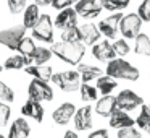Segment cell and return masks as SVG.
Returning <instances> with one entry per match:
<instances>
[{
  "mask_svg": "<svg viewBox=\"0 0 150 138\" xmlns=\"http://www.w3.org/2000/svg\"><path fill=\"white\" fill-rule=\"evenodd\" d=\"M149 107H150V106H149Z\"/></svg>",
  "mask_w": 150,
  "mask_h": 138,
  "instance_id": "cell-45",
  "label": "cell"
},
{
  "mask_svg": "<svg viewBox=\"0 0 150 138\" xmlns=\"http://www.w3.org/2000/svg\"><path fill=\"white\" fill-rule=\"evenodd\" d=\"M78 72L81 75L82 83H89L92 80H97L100 75H103L100 67H95V65H89V63H78Z\"/></svg>",
  "mask_w": 150,
  "mask_h": 138,
  "instance_id": "cell-21",
  "label": "cell"
},
{
  "mask_svg": "<svg viewBox=\"0 0 150 138\" xmlns=\"http://www.w3.org/2000/svg\"><path fill=\"white\" fill-rule=\"evenodd\" d=\"M79 93H81V99H82L84 102L97 101V96H98L97 88L91 86L89 83H81V86H79Z\"/></svg>",
  "mask_w": 150,
  "mask_h": 138,
  "instance_id": "cell-28",
  "label": "cell"
},
{
  "mask_svg": "<svg viewBox=\"0 0 150 138\" xmlns=\"http://www.w3.org/2000/svg\"><path fill=\"white\" fill-rule=\"evenodd\" d=\"M21 114L24 117H31L36 122H42L44 119V107L39 101H34V99H28L26 102L21 107Z\"/></svg>",
  "mask_w": 150,
  "mask_h": 138,
  "instance_id": "cell-17",
  "label": "cell"
},
{
  "mask_svg": "<svg viewBox=\"0 0 150 138\" xmlns=\"http://www.w3.org/2000/svg\"><path fill=\"white\" fill-rule=\"evenodd\" d=\"M136 13L139 15V18L144 23H150V0H142Z\"/></svg>",
  "mask_w": 150,
  "mask_h": 138,
  "instance_id": "cell-33",
  "label": "cell"
},
{
  "mask_svg": "<svg viewBox=\"0 0 150 138\" xmlns=\"http://www.w3.org/2000/svg\"><path fill=\"white\" fill-rule=\"evenodd\" d=\"M63 138H79V137H78V133H76V132H73V130H68L65 135H63Z\"/></svg>",
  "mask_w": 150,
  "mask_h": 138,
  "instance_id": "cell-41",
  "label": "cell"
},
{
  "mask_svg": "<svg viewBox=\"0 0 150 138\" xmlns=\"http://www.w3.org/2000/svg\"><path fill=\"white\" fill-rule=\"evenodd\" d=\"M105 72L115 80L118 78V80H127V81H137L140 76L139 70L132 63L126 62L123 57H115L113 60H110Z\"/></svg>",
  "mask_w": 150,
  "mask_h": 138,
  "instance_id": "cell-2",
  "label": "cell"
},
{
  "mask_svg": "<svg viewBox=\"0 0 150 138\" xmlns=\"http://www.w3.org/2000/svg\"><path fill=\"white\" fill-rule=\"evenodd\" d=\"M121 18H123V13H113V15H110V17H107L105 20L98 21L97 28H98L102 36L108 37V39H115L118 31H120Z\"/></svg>",
  "mask_w": 150,
  "mask_h": 138,
  "instance_id": "cell-10",
  "label": "cell"
},
{
  "mask_svg": "<svg viewBox=\"0 0 150 138\" xmlns=\"http://www.w3.org/2000/svg\"><path fill=\"white\" fill-rule=\"evenodd\" d=\"M136 44H134V50L137 55H144V57H150V37L144 33H139L136 37Z\"/></svg>",
  "mask_w": 150,
  "mask_h": 138,
  "instance_id": "cell-25",
  "label": "cell"
},
{
  "mask_svg": "<svg viewBox=\"0 0 150 138\" xmlns=\"http://www.w3.org/2000/svg\"><path fill=\"white\" fill-rule=\"evenodd\" d=\"M34 4L39 7H49V5H52V0H34Z\"/></svg>",
  "mask_w": 150,
  "mask_h": 138,
  "instance_id": "cell-40",
  "label": "cell"
},
{
  "mask_svg": "<svg viewBox=\"0 0 150 138\" xmlns=\"http://www.w3.org/2000/svg\"><path fill=\"white\" fill-rule=\"evenodd\" d=\"M131 4V0H103V8L108 12H121Z\"/></svg>",
  "mask_w": 150,
  "mask_h": 138,
  "instance_id": "cell-31",
  "label": "cell"
},
{
  "mask_svg": "<svg viewBox=\"0 0 150 138\" xmlns=\"http://www.w3.org/2000/svg\"><path fill=\"white\" fill-rule=\"evenodd\" d=\"M33 37L42 42H53V21L49 13H44L39 17L37 23L33 28Z\"/></svg>",
  "mask_w": 150,
  "mask_h": 138,
  "instance_id": "cell-5",
  "label": "cell"
},
{
  "mask_svg": "<svg viewBox=\"0 0 150 138\" xmlns=\"http://www.w3.org/2000/svg\"><path fill=\"white\" fill-rule=\"evenodd\" d=\"M142 23L144 21L139 18L137 13L123 15V18H121V21H120V33L123 34V37H126V39H134V37L140 33Z\"/></svg>",
  "mask_w": 150,
  "mask_h": 138,
  "instance_id": "cell-7",
  "label": "cell"
},
{
  "mask_svg": "<svg viewBox=\"0 0 150 138\" xmlns=\"http://www.w3.org/2000/svg\"><path fill=\"white\" fill-rule=\"evenodd\" d=\"M118 109L116 106V96H111V94H105L103 98H100L95 104V112L102 117H110V114Z\"/></svg>",
  "mask_w": 150,
  "mask_h": 138,
  "instance_id": "cell-18",
  "label": "cell"
},
{
  "mask_svg": "<svg viewBox=\"0 0 150 138\" xmlns=\"http://www.w3.org/2000/svg\"><path fill=\"white\" fill-rule=\"evenodd\" d=\"M24 72L28 75H31L33 78L42 80V81H50L53 75V70L50 65H31V67H24Z\"/></svg>",
  "mask_w": 150,
  "mask_h": 138,
  "instance_id": "cell-20",
  "label": "cell"
},
{
  "mask_svg": "<svg viewBox=\"0 0 150 138\" xmlns=\"http://www.w3.org/2000/svg\"><path fill=\"white\" fill-rule=\"evenodd\" d=\"M73 119H74V125L78 130H89L92 127V107L84 106V107L76 109Z\"/></svg>",
  "mask_w": 150,
  "mask_h": 138,
  "instance_id": "cell-16",
  "label": "cell"
},
{
  "mask_svg": "<svg viewBox=\"0 0 150 138\" xmlns=\"http://www.w3.org/2000/svg\"><path fill=\"white\" fill-rule=\"evenodd\" d=\"M40 17V7L36 4H31V5H26V8L23 10V24L26 29H33L34 24L37 23Z\"/></svg>",
  "mask_w": 150,
  "mask_h": 138,
  "instance_id": "cell-22",
  "label": "cell"
},
{
  "mask_svg": "<svg viewBox=\"0 0 150 138\" xmlns=\"http://www.w3.org/2000/svg\"><path fill=\"white\" fill-rule=\"evenodd\" d=\"M118 138H140V133L137 128L132 127H123L118 128Z\"/></svg>",
  "mask_w": 150,
  "mask_h": 138,
  "instance_id": "cell-36",
  "label": "cell"
},
{
  "mask_svg": "<svg viewBox=\"0 0 150 138\" xmlns=\"http://www.w3.org/2000/svg\"><path fill=\"white\" fill-rule=\"evenodd\" d=\"M26 28L24 24H15V26L5 28V29H0V44L5 46L10 50H16L20 41L26 36Z\"/></svg>",
  "mask_w": 150,
  "mask_h": 138,
  "instance_id": "cell-4",
  "label": "cell"
},
{
  "mask_svg": "<svg viewBox=\"0 0 150 138\" xmlns=\"http://www.w3.org/2000/svg\"><path fill=\"white\" fill-rule=\"evenodd\" d=\"M74 2H78V0H74Z\"/></svg>",
  "mask_w": 150,
  "mask_h": 138,
  "instance_id": "cell-44",
  "label": "cell"
},
{
  "mask_svg": "<svg viewBox=\"0 0 150 138\" xmlns=\"http://www.w3.org/2000/svg\"><path fill=\"white\" fill-rule=\"evenodd\" d=\"M36 44H34V37H28L24 36L23 39L20 41V44H18V49L16 52H20L23 57H26L28 60H29V63H33V55H34V50H36Z\"/></svg>",
  "mask_w": 150,
  "mask_h": 138,
  "instance_id": "cell-23",
  "label": "cell"
},
{
  "mask_svg": "<svg viewBox=\"0 0 150 138\" xmlns=\"http://www.w3.org/2000/svg\"><path fill=\"white\" fill-rule=\"evenodd\" d=\"M2 70H4V65H0V73H2Z\"/></svg>",
  "mask_w": 150,
  "mask_h": 138,
  "instance_id": "cell-42",
  "label": "cell"
},
{
  "mask_svg": "<svg viewBox=\"0 0 150 138\" xmlns=\"http://www.w3.org/2000/svg\"><path fill=\"white\" fill-rule=\"evenodd\" d=\"M136 125V120L123 109H115L110 114V127L111 128H123V127H132Z\"/></svg>",
  "mask_w": 150,
  "mask_h": 138,
  "instance_id": "cell-15",
  "label": "cell"
},
{
  "mask_svg": "<svg viewBox=\"0 0 150 138\" xmlns=\"http://www.w3.org/2000/svg\"><path fill=\"white\" fill-rule=\"evenodd\" d=\"M52 50L47 49V47H36L34 50V55H33V62L36 65H45L50 59H52Z\"/></svg>",
  "mask_w": 150,
  "mask_h": 138,
  "instance_id": "cell-29",
  "label": "cell"
},
{
  "mask_svg": "<svg viewBox=\"0 0 150 138\" xmlns=\"http://www.w3.org/2000/svg\"><path fill=\"white\" fill-rule=\"evenodd\" d=\"M74 4V0H52V7L55 10H63V8H68Z\"/></svg>",
  "mask_w": 150,
  "mask_h": 138,
  "instance_id": "cell-38",
  "label": "cell"
},
{
  "mask_svg": "<svg viewBox=\"0 0 150 138\" xmlns=\"http://www.w3.org/2000/svg\"><path fill=\"white\" fill-rule=\"evenodd\" d=\"M74 4L76 13L86 20H92V18L98 17V13L103 10V0H78Z\"/></svg>",
  "mask_w": 150,
  "mask_h": 138,
  "instance_id": "cell-8",
  "label": "cell"
},
{
  "mask_svg": "<svg viewBox=\"0 0 150 138\" xmlns=\"http://www.w3.org/2000/svg\"><path fill=\"white\" fill-rule=\"evenodd\" d=\"M28 98L34 99V101H52L53 99V89L49 85V81H42V80L33 78V81L28 86Z\"/></svg>",
  "mask_w": 150,
  "mask_h": 138,
  "instance_id": "cell-6",
  "label": "cell"
},
{
  "mask_svg": "<svg viewBox=\"0 0 150 138\" xmlns=\"http://www.w3.org/2000/svg\"><path fill=\"white\" fill-rule=\"evenodd\" d=\"M26 65H31L29 60H28L26 57H23L21 54H18V55H11V57H8V59L5 60L4 68L5 70H21Z\"/></svg>",
  "mask_w": 150,
  "mask_h": 138,
  "instance_id": "cell-27",
  "label": "cell"
},
{
  "mask_svg": "<svg viewBox=\"0 0 150 138\" xmlns=\"http://www.w3.org/2000/svg\"><path fill=\"white\" fill-rule=\"evenodd\" d=\"M118 86V81L115 78H111L110 75H100L97 78V91L102 93V94H111V91H113L115 88Z\"/></svg>",
  "mask_w": 150,
  "mask_h": 138,
  "instance_id": "cell-24",
  "label": "cell"
},
{
  "mask_svg": "<svg viewBox=\"0 0 150 138\" xmlns=\"http://www.w3.org/2000/svg\"><path fill=\"white\" fill-rule=\"evenodd\" d=\"M50 50L55 57L69 65H78L86 55V46L82 42H68V41L52 42Z\"/></svg>",
  "mask_w": 150,
  "mask_h": 138,
  "instance_id": "cell-1",
  "label": "cell"
},
{
  "mask_svg": "<svg viewBox=\"0 0 150 138\" xmlns=\"http://www.w3.org/2000/svg\"><path fill=\"white\" fill-rule=\"evenodd\" d=\"M111 46H113V50L116 54V57H126L131 50V47H129L126 39H116Z\"/></svg>",
  "mask_w": 150,
  "mask_h": 138,
  "instance_id": "cell-32",
  "label": "cell"
},
{
  "mask_svg": "<svg viewBox=\"0 0 150 138\" xmlns=\"http://www.w3.org/2000/svg\"><path fill=\"white\" fill-rule=\"evenodd\" d=\"M50 81L55 83L62 91L73 93V91H78V89H79L82 80H81V75H79L78 70H76V72H74V70H68V72L53 73Z\"/></svg>",
  "mask_w": 150,
  "mask_h": 138,
  "instance_id": "cell-3",
  "label": "cell"
},
{
  "mask_svg": "<svg viewBox=\"0 0 150 138\" xmlns=\"http://www.w3.org/2000/svg\"><path fill=\"white\" fill-rule=\"evenodd\" d=\"M136 124L140 130H144L145 133L150 135V107L147 104L140 106V112L136 119Z\"/></svg>",
  "mask_w": 150,
  "mask_h": 138,
  "instance_id": "cell-26",
  "label": "cell"
},
{
  "mask_svg": "<svg viewBox=\"0 0 150 138\" xmlns=\"http://www.w3.org/2000/svg\"><path fill=\"white\" fill-rule=\"evenodd\" d=\"M53 26L62 31L73 28V26H78V13H76V10L71 7L60 10V13L57 15L55 21H53Z\"/></svg>",
  "mask_w": 150,
  "mask_h": 138,
  "instance_id": "cell-11",
  "label": "cell"
},
{
  "mask_svg": "<svg viewBox=\"0 0 150 138\" xmlns=\"http://www.w3.org/2000/svg\"><path fill=\"white\" fill-rule=\"evenodd\" d=\"M142 104H144V99L140 98L139 94H136L132 89H123V91L116 96L118 109H123V111H126V112L134 111V109L140 107Z\"/></svg>",
  "mask_w": 150,
  "mask_h": 138,
  "instance_id": "cell-9",
  "label": "cell"
},
{
  "mask_svg": "<svg viewBox=\"0 0 150 138\" xmlns=\"http://www.w3.org/2000/svg\"><path fill=\"white\" fill-rule=\"evenodd\" d=\"M87 138H108V132L105 128H98V130L92 132Z\"/></svg>",
  "mask_w": 150,
  "mask_h": 138,
  "instance_id": "cell-39",
  "label": "cell"
},
{
  "mask_svg": "<svg viewBox=\"0 0 150 138\" xmlns=\"http://www.w3.org/2000/svg\"><path fill=\"white\" fill-rule=\"evenodd\" d=\"M92 55L98 60V62H110L116 57L113 50V46H111L108 41H98L92 46Z\"/></svg>",
  "mask_w": 150,
  "mask_h": 138,
  "instance_id": "cell-12",
  "label": "cell"
},
{
  "mask_svg": "<svg viewBox=\"0 0 150 138\" xmlns=\"http://www.w3.org/2000/svg\"><path fill=\"white\" fill-rule=\"evenodd\" d=\"M74 112H76V107L73 102H63L60 107H57L52 114V119L55 124L58 125H66L73 117H74Z\"/></svg>",
  "mask_w": 150,
  "mask_h": 138,
  "instance_id": "cell-13",
  "label": "cell"
},
{
  "mask_svg": "<svg viewBox=\"0 0 150 138\" xmlns=\"http://www.w3.org/2000/svg\"><path fill=\"white\" fill-rule=\"evenodd\" d=\"M0 138H7V137H4V135H2V133H0Z\"/></svg>",
  "mask_w": 150,
  "mask_h": 138,
  "instance_id": "cell-43",
  "label": "cell"
},
{
  "mask_svg": "<svg viewBox=\"0 0 150 138\" xmlns=\"http://www.w3.org/2000/svg\"><path fill=\"white\" fill-rule=\"evenodd\" d=\"M29 133H31L29 124H28L23 117H20L10 125V130H8V137L7 138H28Z\"/></svg>",
  "mask_w": 150,
  "mask_h": 138,
  "instance_id": "cell-19",
  "label": "cell"
},
{
  "mask_svg": "<svg viewBox=\"0 0 150 138\" xmlns=\"http://www.w3.org/2000/svg\"><path fill=\"white\" fill-rule=\"evenodd\" d=\"M62 41H68V42H82L79 26H73V28H68V29H63L62 31Z\"/></svg>",
  "mask_w": 150,
  "mask_h": 138,
  "instance_id": "cell-30",
  "label": "cell"
},
{
  "mask_svg": "<svg viewBox=\"0 0 150 138\" xmlns=\"http://www.w3.org/2000/svg\"><path fill=\"white\" fill-rule=\"evenodd\" d=\"M11 117V109L8 104L0 101V127H5Z\"/></svg>",
  "mask_w": 150,
  "mask_h": 138,
  "instance_id": "cell-37",
  "label": "cell"
},
{
  "mask_svg": "<svg viewBox=\"0 0 150 138\" xmlns=\"http://www.w3.org/2000/svg\"><path fill=\"white\" fill-rule=\"evenodd\" d=\"M0 101L2 102H13L15 101V91L4 81H0Z\"/></svg>",
  "mask_w": 150,
  "mask_h": 138,
  "instance_id": "cell-34",
  "label": "cell"
},
{
  "mask_svg": "<svg viewBox=\"0 0 150 138\" xmlns=\"http://www.w3.org/2000/svg\"><path fill=\"white\" fill-rule=\"evenodd\" d=\"M28 0H7V7L11 15H18L26 8Z\"/></svg>",
  "mask_w": 150,
  "mask_h": 138,
  "instance_id": "cell-35",
  "label": "cell"
},
{
  "mask_svg": "<svg viewBox=\"0 0 150 138\" xmlns=\"http://www.w3.org/2000/svg\"><path fill=\"white\" fill-rule=\"evenodd\" d=\"M79 31H81V41L84 42V46H94V44L98 42V39L102 37L97 24H94V23L81 24V26H79Z\"/></svg>",
  "mask_w": 150,
  "mask_h": 138,
  "instance_id": "cell-14",
  "label": "cell"
}]
</instances>
